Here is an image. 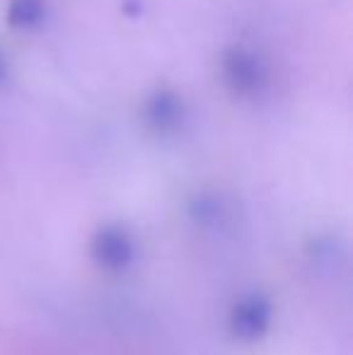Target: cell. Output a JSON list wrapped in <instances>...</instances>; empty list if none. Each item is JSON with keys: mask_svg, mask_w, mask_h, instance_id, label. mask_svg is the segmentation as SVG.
Returning <instances> with one entry per match:
<instances>
[{"mask_svg": "<svg viewBox=\"0 0 353 355\" xmlns=\"http://www.w3.org/2000/svg\"><path fill=\"white\" fill-rule=\"evenodd\" d=\"M273 307L266 295L250 293L232 307L230 312V334L240 341H259L271 329Z\"/></svg>", "mask_w": 353, "mask_h": 355, "instance_id": "2", "label": "cell"}, {"mask_svg": "<svg viewBox=\"0 0 353 355\" xmlns=\"http://www.w3.org/2000/svg\"><path fill=\"white\" fill-rule=\"evenodd\" d=\"M148 116L155 123L160 131L165 128H172L179 119V104L175 97H167V94H157L150 102V109H148Z\"/></svg>", "mask_w": 353, "mask_h": 355, "instance_id": "4", "label": "cell"}, {"mask_svg": "<svg viewBox=\"0 0 353 355\" xmlns=\"http://www.w3.org/2000/svg\"><path fill=\"white\" fill-rule=\"evenodd\" d=\"M225 68L227 83L237 89V92H259V87L266 83V71L261 66V61L257 56H252L250 51L235 49L225 56L223 61Z\"/></svg>", "mask_w": 353, "mask_h": 355, "instance_id": "3", "label": "cell"}, {"mask_svg": "<svg viewBox=\"0 0 353 355\" xmlns=\"http://www.w3.org/2000/svg\"><path fill=\"white\" fill-rule=\"evenodd\" d=\"M89 254L92 261L104 271H126L136 259V242L128 234V230L119 227V225H107L94 232L92 242H89Z\"/></svg>", "mask_w": 353, "mask_h": 355, "instance_id": "1", "label": "cell"}, {"mask_svg": "<svg viewBox=\"0 0 353 355\" xmlns=\"http://www.w3.org/2000/svg\"><path fill=\"white\" fill-rule=\"evenodd\" d=\"M42 12V0H15L12 8H10V22L15 27H32V24L39 22Z\"/></svg>", "mask_w": 353, "mask_h": 355, "instance_id": "5", "label": "cell"}, {"mask_svg": "<svg viewBox=\"0 0 353 355\" xmlns=\"http://www.w3.org/2000/svg\"><path fill=\"white\" fill-rule=\"evenodd\" d=\"M0 75H3V61H0Z\"/></svg>", "mask_w": 353, "mask_h": 355, "instance_id": "6", "label": "cell"}]
</instances>
